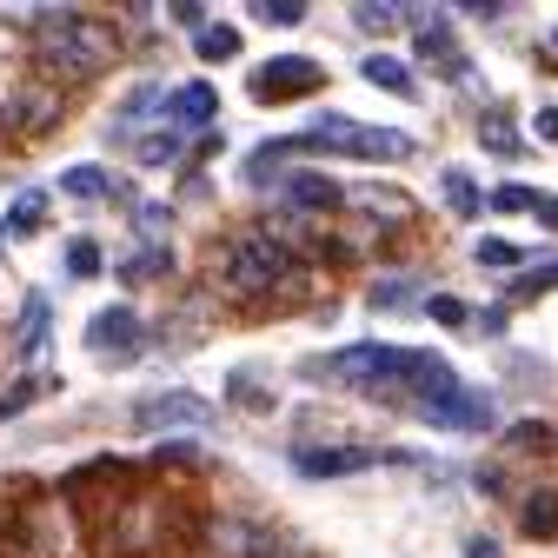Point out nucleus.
Here are the masks:
<instances>
[{
    "label": "nucleus",
    "instance_id": "obj_1",
    "mask_svg": "<svg viewBox=\"0 0 558 558\" xmlns=\"http://www.w3.org/2000/svg\"><path fill=\"white\" fill-rule=\"evenodd\" d=\"M40 53L53 66H66V74H100L113 60V34L81 14H40Z\"/></svg>",
    "mask_w": 558,
    "mask_h": 558
},
{
    "label": "nucleus",
    "instance_id": "obj_2",
    "mask_svg": "<svg viewBox=\"0 0 558 558\" xmlns=\"http://www.w3.org/2000/svg\"><path fill=\"white\" fill-rule=\"evenodd\" d=\"M293 147H339V154H366V160H405L412 154V133H399V126H360V120H345V113H319Z\"/></svg>",
    "mask_w": 558,
    "mask_h": 558
},
{
    "label": "nucleus",
    "instance_id": "obj_3",
    "mask_svg": "<svg viewBox=\"0 0 558 558\" xmlns=\"http://www.w3.org/2000/svg\"><path fill=\"white\" fill-rule=\"evenodd\" d=\"M287 246H272V240H233V253H227V287L233 293H266L272 279H287Z\"/></svg>",
    "mask_w": 558,
    "mask_h": 558
},
{
    "label": "nucleus",
    "instance_id": "obj_4",
    "mask_svg": "<svg viewBox=\"0 0 558 558\" xmlns=\"http://www.w3.org/2000/svg\"><path fill=\"white\" fill-rule=\"evenodd\" d=\"M418 418H426V426H439V433H485V426H493V399L452 386V392L418 399Z\"/></svg>",
    "mask_w": 558,
    "mask_h": 558
},
{
    "label": "nucleus",
    "instance_id": "obj_5",
    "mask_svg": "<svg viewBox=\"0 0 558 558\" xmlns=\"http://www.w3.org/2000/svg\"><path fill=\"white\" fill-rule=\"evenodd\" d=\"M140 426L147 433H206L214 426V399H199V392H160L140 405Z\"/></svg>",
    "mask_w": 558,
    "mask_h": 558
},
{
    "label": "nucleus",
    "instance_id": "obj_6",
    "mask_svg": "<svg viewBox=\"0 0 558 558\" xmlns=\"http://www.w3.org/2000/svg\"><path fill=\"white\" fill-rule=\"evenodd\" d=\"M319 81H326V66L313 53H279L272 66H259V74H253V94L259 100H293V94H313Z\"/></svg>",
    "mask_w": 558,
    "mask_h": 558
},
{
    "label": "nucleus",
    "instance_id": "obj_7",
    "mask_svg": "<svg viewBox=\"0 0 558 558\" xmlns=\"http://www.w3.org/2000/svg\"><path fill=\"white\" fill-rule=\"evenodd\" d=\"M87 353H113V360H133L140 353V319L126 313V306H100L94 313V326H87Z\"/></svg>",
    "mask_w": 558,
    "mask_h": 558
},
{
    "label": "nucleus",
    "instance_id": "obj_8",
    "mask_svg": "<svg viewBox=\"0 0 558 558\" xmlns=\"http://www.w3.org/2000/svg\"><path fill=\"white\" fill-rule=\"evenodd\" d=\"M379 452H366V446H300L293 452V465L306 472V478H345V472H366Z\"/></svg>",
    "mask_w": 558,
    "mask_h": 558
},
{
    "label": "nucleus",
    "instance_id": "obj_9",
    "mask_svg": "<svg viewBox=\"0 0 558 558\" xmlns=\"http://www.w3.org/2000/svg\"><path fill=\"white\" fill-rule=\"evenodd\" d=\"M173 120L180 126H214V113H220V94L206 87V81H186V87H173Z\"/></svg>",
    "mask_w": 558,
    "mask_h": 558
},
{
    "label": "nucleus",
    "instance_id": "obj_10",
    "mask_svg": "<svg viewBox=\"0 0 558 558\" xmlns=\"http://www.w3.org/2000/svg\"><path fill=\"white\" fill-rule=\"evenodd\" d=\"M418 53H426V60H439V74H452V81H465V53L452 47V34H446V21H418Z\"/></svg>",
    "mask_w": 558,
    "mask_h": 558
},
{
    "label": "nucleus",
    "instance_id": "obj_11",
    "mask_svg": "<svg viewBox=\"0 0 558 558\" xmlns=\"http://www.w3.org/2000/svg\"><path fill=\"white\" fill-rule=\"evenodd\" d=\"M360 74H366V87H379V94H412V74H405V60H392V53H366L360 60Z\"/></svg>",
    "mask_w": 558,
    "mask_h": 558
},
{
    "label": "nucleus",
    "instance_id": "obj_12",
    "mask_svg": "<svg viewBox=\"0 0 558 558\" xmlns=\"http://www.w3.org/2000/svg\"><path fill=\"white\" fill-rule=\"evenodd\" d=\"M287 193H293V206H306V214H326V206L339 199V186H332V180H319V173H300Z\"/></svg>",
    "mask_w": 558,
    "mask_h": 558
},
{
    "label": "nucleus",
    "instance_id": "obj_13",
    "mask_svg": "<svg viewBox=\"0 0 558 558\" xmlns=\"http://www.w3.org/2000/svg\"><path fill=\"white\" fill-rule=\"evenodd\" d=\"M40 345H47V300H40V293H27V306H21V353L34 360Z\"/></svg>",
    "mask_w": 558,
    "mask_h": 558
},
{
    "label": "nucleus",
    "instance_id": "obj_14",
    "mask_svg": "<svg viewBox=\"0 0 558 558\" xmlns=\"http://www.w3.org/2000/svg\"><path fill=\"white\" fill-rule=\"evenodd\" d=\"M60 193H74V199H107L113 180H107L100 167H74V173H60Z\"/></svg>",
    "mask_w": 558,
    "mask_h": 558
},
{
    "label": "nucleus",
    "instance_id": "obj_15",
    "mask_svg": "<svg viewBox=\"0 0 558 558\" xmlns=\"http://www.w3.org/2000/svg\"><path fill=\"white\" fill-rule=\"evenodd\" d=\"M193 47H199V60H233V53H240V27H227V21H220V27H199Z\"/></svg>",
    "mask_w": 558,
    "mask_h": 558
},
{
    "label": "nucleus",
    "instance_id": "obj_16",
    "mask_svg": "<svg viewBox=\"0 0 558 558\" xmlns=\"http://www.w3.org/2000/svg\"><path fill=\"white\" fill-rule=\"evenodd\" d=\"M353 206H366V214H412V199L405 193H386V186H353Z\"/></svg>",
    "mask_w": 558,
    "mask_h": 558
},
{
    "label": "nucleus",
    "instance_id": "obj_17",
    "mask_svg": "<svg viewBox=\"0 0 558 558\" xmlns=\"http://www.w3.org/2000/svg\"><path fill=\"white\" fill-rule=\"evenodd\" d=\"M439 186H446V206H452V214H465V220L478 214V186H472L459 167H446V180H439Z\"/></svg>",
    "mask_w": 558,
    "mask_h": 558
},
{
    "label": "nucleus",
    "instance_id": "obj_18",
    "mask_svg": "<svg viewBox=\"0 0 558 558\" xmlns=\"http://www.w3.org/2000/svg\"><path fill=\"white\" fill-rule=\"evenodd\" d=\"M186 154V140L180 133H154V140H140V160H147V167H173Z\"/></svg>",
    "mask_w": 558,
    "mask_h": 558
},
{
    "label": "nucleus",
    "instance_id": "obj_19",
    "mask_svg": "<svg viewBox=\"0 0 558 558\" xmlns=\"http://www.w3.org/2000/svg\"><path fill=\"white\" fill-rule=\"evenodd\" d=\"M266 27H300L306 21V0H259V8H253Z\"/></svg>",
    "mask_w": 558,
    "mask_h": 558
},
{
    "label": "nucleus",
    "instance_id": "obj_20",
    "mask_svg": "<svg viewBox=\"0 0 558 558\" xmlns=\"http://www.w3.org/2000/svg\"><path fill=\"white\" fill-rule=\"evenodd\" d=\"M47 386H53V379H40V373H34V379H21L14 392H0V418H14V412H27V405H34V399L47 392Z\"/></svg>",
    "mask_w": 558,
    "mask_h": 558
},
{
    "label": "nucleus",
    "instance_id": "obj_21",
    "mask_svg": "<svg viewBox=\"0 0 558 558\" xmlns=\"http://www.w3.org/2000/svg\"><path fill=\"white\" fill-rule=\"evenodd\" d=\"M66 272H74V279H94V272H100V246H94V240H74V246H66Z\"/></svg>",
    "mask_w": 558,
    "mask_h": 558
},
{
    "label": "nucleus",
    "instance_id": "obj_22",
    "mask_svg": "<svg viewBox=\"0 0 558 558\" xmlns=\"http://www.w3.org/2000/svg\"><path fill=\"white\" fill-rule=\"evenodd\" d=\"M154 272H167V246H147V253H133L120 266V279H154Z\"/></svg>",
    "mask_w": 558,
    "mask_h": 558
},
{
    "label": "nucleus",
    "instance_id": "obj_23",
    "mask_svg": "<svg viewBox=\"0 0 558 558\" xmlns=\"http://www.w3.org/2000/svg\"><path fill=\"white\" fill-rule=\"evenodd\" d=\"M472 253H478V266H519V259H525V253H519L512 240H478Z\"/></svg>",
    "mask_w": 558,
    "mask_h": 558
},
{
    "label": "nucleus",
    "instance_id": "obj_24",
    "mask_svg": "<svg viewBox=\"0 0 558 558\" xmlns=\"http://www.w3.org/2000/svg\"><path fill=\"white\" fill-rule=\"evenodd\" d=\"M426 313H433L439 326H465V319H472V313H465V300H452V293H433V300H426Z\"/></svg>",
    "mask_w": 558,
    "mask_h": 558
},
{
    "label": "nucleus",
    "instance_id": "obj_25",
    "mask_svg": "<svg viewBox=\"0 0 558 558\" xmlns=\"http://www.w3.org/2000/svg\"><path fill=\"white\" fill-rule=\"evenodd\" d=\"M493 206H499V214H532L538 193H532V186H499V193H493Z\"/></svg>",
    "mask_w": 558,
    "mask_h": 558
},
{
    "label": "nucleus",
    "instance_id": "obj_26",
    "mask_svg": "<svg viewBox=\"0 0 558 558\" xmlns=\"http://www.w3.org/2000/svg\"><path fill=\"white\" fill-rule=\"evenodd\" d=\"M40 206H47L40 193H21V199H14V214H8V220H14V233H34V227H40Z\"/></svg>",
    "mask_w": 558,
    "mask_h": 558
},
{
    "label": "nucleus",
    "instance_id": "obj_27",
    "mask_svg": "<svg viewBox=\"0 0 558 558\" xmlns=\"http://www.w3.org/2000/svg\"><path fill=\"white\" fill-rule=\"evenodd\" d=\"M545 287H558V266H538V272H525L519 287H512V300H532V293H545Z\"/></svg>",
    "mask_w": 558,
    "mask_h": 558
},
{
    "label": "nucleus",
    "instance_id": "obj_28",
    "mask_svg": "<svg viewBox=\"0 0 558 558\" xmlns=\"http://www.w3.org/2000/svg\"><path fill=\"white\" fill-rule=\"evenodd\" d=\"M525 525L532 532H558V499H532L525 506Z\"/></svg>",
    "mask_w": 558,
    "mask_h": 558
},
{
    "label": "nucleus",
    "instance_id": "obj_29",
    "mask_svg": "<svg viewBox=\"0 0 558 558\" xmlns=\"http://www.w3.org/2000/svg\"><path fill=\"white\" fill-rule=\"evenodd\" d=\"M405 14L399 8H360V27H373V34H386V27H399Z\"/></svg>",
    "mask_w": 558,
    "mask_h": 558
},
{
    "label": "nucleus",
    "instance_id": "obj_30",
    "mask_svg": "<svg viewBox=\"0 0 558 558\" xmlns=\"http://www.w3.org/2000/svg\"><path fill=\"white\" fill-rule=\"evenodd\" d=\"M399 300H412L405 279H386V287H373V306H399Z\"/></svg>",
    "mask_w": 558,
    "mask_h": 558
},
{
    "label": "nucleus",
    "instance_id": "obj_31",
    "mask_svg": "<svg viewBox=\"0 0 558 558\" xmlns=\"http://www.w3.org/2000/svg\"><path fill=\"white\" fill-rule=\"evenodd\" d=\"M253 558H300L287 538H253Z\"/></svg>",
    "mask_w": 558,
    "mask_h": 558
},
{
    "label": "nucleus",
    "instance_id": "obj_32",
    "mask_svg": "<svg viewBox=\"0 0 558 558\" xmlns=\"http://www.w3.org/2000/svg\"><path fill=\"white\" fill-rule=\"evenodd\" d=\"M233 399H240V405H272V399H266V392H259V386H253V379H246V373H240V379H233Z\"/></svg>",
    "mask_w": 558,
    "mask_h": 558
},
{
    "label": "nucleus",
    "instance_id": "obj_33",
    "mask_svg": "<svg viewBox=\"0 0 558 558\" xmlns=\"http://www.w3.org/2000/svg\"><path fill=\"white\" fill-rule=\"evenodd\" d=\"M485 147H499V154H512L519 140H512V126H499V120H493V126H485Z\"/></svg>",
    "mask_w": 558,
    "mask_h": 558
},
{
    "label": "nucleus",
    "instance_id": "obj_34",
    "mask_svg": "<svg viewBox=\"0 0 558 558\" xmlns=\"http://www.w3.org/2000/svg\"><path fill=\"white\" fill-rule=\"evenodd\" d=\"M532 126H538V140H551V147H558V107H538Z\"/></svg>",
    "mask_w": 558,
    "mask_h": 558
},
{
    "label": "nucleus",
    "instance_id": "obj_35",
    "mask_svg": "<svg viewBox=\"0 0 558 558\" xmlns=\"http://www.w3.org/2000/svg\"><path fill=\"white\" fill-rule=\"evenodd\" d=\"M465 558H506V551H499V538H472V545H465Z\"/></svg>",
    "mask_w": 558,
    "mask_h": 558
},
{
    "label": "nucleus",
    "instance_id": "obj_36",
    "mask_svg": "<svg viewBox=\"0 0 558 558\" xmlns=\"http://www.w3.org/2000/svg\"><path fill=\"white\" fill-rule=\"evenodd\" d=\"M532 214H538L545 227H558V199H551V193H538V206H532Z\"/></svg>",
    "mask_w": 558,
    "mask_h": 558
},
{
    "label": "nucleus",
    "instance_id": "obj_37",
    "mask_svg": "<svg viewBox=\"0 0 558 558\" xmlns=\"http://www.w3.org/2000/svg\"><path fill=\"white\" fill-rule=\"evenodd\" d=\"M551 47H558V34H551Z\"/></svg>",
    "mask_w": 558,
    "mask_h": 558
}]
</instances>
